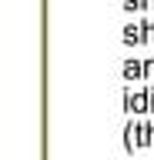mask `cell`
I'll use <instances>...</instances> for the list:
<instances>
[{
  "label": "cell",
  "instance_id": "1",
  "mask_svg": "<svg viewBox=\"0 0 154 160\" xmlns=\"http://www.w3.org/2000/svg\"><path fill=\"white\" fill-rule=\"evenodd\" d=\"M124 73H127V77H137L141 67H137V63H124Z\"/></svg>",
  "mask_w": 154,
  "mask_h": 160
}]
</instances>
